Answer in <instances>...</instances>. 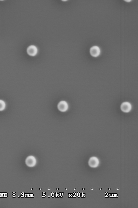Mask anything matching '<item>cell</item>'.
I'll return each mask as SVG.
<instances>
[{
	"label": "cell",
	"mask_w": 138,
	"mask_h": 208,
	"mask_svg": "<svg viewBox=\"0 0 138 208\" xmlns=\"http://www.w3.org/2000/svg\"><path fill=\"white\" fill-rule=\"evenodd\" d=\"M57 108L58 110L62 112H67L69 109V105L67 102L64 100H62L57 104Z\"/></svg>",
	"instance_id": "cell-1"
},
{
	"label": "cell",
	"mask_w": 138,
	"mask_h": 208,
	"mask_svg": "<svg viewBox=\"0 0 138 208\" xmlns=\"http://www.w3.org/2000/svg\"><path fill=\"white\" fill-rule=\"evenodd\" d=\"M27 54L31 57H34L37 54L38 49L36 46L34 45H29L27 48Z\"/></svg>",
	"instance_id": "cell-2"
},
{
	"label": "cell",
	"mask_w": 138,
	"mask_h": 208,
	"mask_svg": "<svg viewBox=\"0 0 138 208\" xmlns=\"http://www.w3.org/2000/svg\"><path fill=\"white\" fill-rule=\"evenodd\" d=\"M25 163L26 165L29 167H34L37 163L36 159L33 156H28L26 158Z\"/></svg>",
	"instance_id": "cell-3"
},
{
	"label": "cell",
	"mask_w": 138,
	"mask_h": 208,
	"mask_svg": "<svg viewBox=\"0 0 138 208\" xmlns=\"http://www.w3.org/2000/svg\"><path fill=\"white\" fill-rule=\"evenodd\" d=\"M132 108V106L130 103L128 102L123 103L120 105L121 110L124 113H128L130 112Z\"/></svg>",
	"instance_id": "cell-4"
},
{
	"label": "cell",
	"mask_w": 138,
	"mask_h": 208,
	"mask_svg": "<svg viewBox=\"0 0 138 208\" xmlns=\"http://www.w3.org/2000/svg\"><path fill=\"white\" fill-rule=\"evenodd\" d=\"M90 53L92 57H98L101 53V49L97 45L92 46L90 49Z\"/></svg>",
	"instance_id": "cell-5"
},
{
	"label": "cell",
	"mask_w": 138,
	"mask_h": 208,
	"mask_svg": "<svg viewBox=\"0 0 138 208\" xmlns=\"http://www.w3.org/2000/svg\"><path fill=\"white\" fill-rule=\"evenodd\" d=\"M88 163L90 167L92 168H96L99 166L100 161L97 157L92 156L89 159Z\"/></svg>",
	"instance_id": "cell-6"
},
{
	"label": "cell",
	"mask_w": 138,
	"mask_h": 208,
	"mask_svg": "<svg viewBox=\"0 0 138 208\" xmlns=\"http://www.w3.org/2000/svg\"><path fill=\"white\" fill-rule=\"evenodd\" d=\"M6 107V103L3 100L0 99V112L5 110Z\"/></svg>",
	"instance_id": "cell-7"
}]
</instances>
